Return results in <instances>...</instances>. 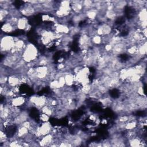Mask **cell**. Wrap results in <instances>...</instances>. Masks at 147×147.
<instances>
[{
    "instance_id": "8fae6325",
    "label": "cell",
    "mask_w": 147,
    "mask_h": 147,
    "mask_svg": "<svg viewBox=\"0 0 147 147\" xmlns=\"http://www.w3.org/2000/svg\"><path fill=\"white\" fill-rule=\"evenodd\" d=\"M137 18L140 21H146L147 18V11H146V8L144 7L140 10L137 15H136Z\"/></svg>"
},
{
    "instance_id": "ba28073f",
    "label": "cell",
    "mask_w": 147,
    "mask_h": 147,
    "mask_svg": "<svg viewBox=\"0 0 147 147\" xmlns=\"http://www.w3.org/2000/svg\"><path fill=\"white\" fill-rule=\"evenodd\" d=\"M29 24L28 18L26 17L21 16L18 18L17 24V28L20 30H25Z\"/></svg>"
},
{
    "instance_id": "6da1fadb",
    "label": "cell",
    "mask_w": 147,
    "mask_h": 147,
    "mask_svg": "<svg viewBox=\"0 0 147 147\" xmlns=\"http://www.w3.org/2000/svg\"><path fill=\"white\" fill-rule=\"evenodd\" d=\"M38 56V51L36 47L30 42L26 44L22 53V59L28 63L35 61Z\"/></svg>"
},
{
    "instance_id": "30bf717a",
    "label": "cell",
    "mask_w": 147,
    "mask_h": 147,
    "mask_svg": "<svg viewBox=\"0 0 147 147\" xmlns=\"http://www.w3.org/2000/svg\"><path fill=\"white\" fill-rule=\"evenodd\" d=\"M142 140L138 136H136L133 138H131L127 140V143L129 144L127 145L132 146V147H141V144Z\"/></svg>"
},
{
    "instance_id": "9a60e30c",
    "label": "cell",
    "mask_w": 147,
    "mask_h": 147,
    "mask_svg": "<svg viewBox=\"0 0 147 147\" xmlns=\"http://www.w3.org/2000/svg\"><path fill=\"white\" fill-rule=\"evenodd\" d=\"M8 76L7 75H3L1 74V77H0V83H1V86L5 85L7 83V80H8Z\"/></svg>"
},
{
    "instance_id": "7a4b0ae2",
    "label": "cell",
    "mask_w": 147,
    "mask_h": 147,
    "mask_svg": "<svg viewBox=\"0 0 147 147\" xmlns=\"http://www.w3.org/2000/svg\"><path fill=\"white\" fill-rule=\"evenodd\" d=\"M14 37L4 35L1 38V54L6 55L9 53L14 47L15 45Z\"/></svg>"
},
{
    "instance_id": "9c48e42d",
    "label": "cell",
    "mask_w": 147,
    "mask_h": 147,
    "mask_svg": "<svg viewBox=\"0 0 147 147\" xmlns=\"http://www.w3.org/2000/svg\"><path fill=\"white\" fill-rule=\"evenodd\" d=\"M17 29L16 26L13 25L9 22H5L3 23L1 26V30L2 32L5 33H10L13 32L16 30V29Z\"/></svg>"
},
{
    "instance_id": "2e32d148",
    "label": "cell",
    "mask_w": 147,
    "mask_h": 147,
    "mask_svg": "<svg viewBox=\"0 0 147 147\" xmlns=\"http://www.w3.org/2000/svg\"><path fill=\"white\" fill-rule=\"evenodd\" d=\"M50 118V116L44 114V113H42L40 114L39 115V119L42 122H48L49 121V119Z\"/></svg>"
},
{
    "instance_id": "5bb4252c",
    "label": "cell",
    "mask_w": 147,
    "mask_h": 147,
    "mask_svg": "<svg viewBox=\"0 0 147 147\" xmlns=\"http://www.w3.org/2000/svg\"><path fill=\"white\" fill-rule=\"evenodd\" d=\"M9 140V139L8 138V136L7 135L6 133L3 130H1V131H0V143H1V144H3Z\"/></svg>"
},
{
    "instance_id": "52a82bcc",
    "label": "cell",
    "mask_w": 147,
    "mask_h": 147,
    "mask_svg": "<svg viewBox=\"0 0 147 147\" xmlns=\"http://www.w3.org/2000/svg\"><path fill=\"white\" fill-rule=\"evenodd\" d=\"M7 84L11 88L18 86H20V76L16 74H11L9 75L8 76Z\"/></svg>"
},
{
    "instance_id": "8992f818",
    "label": "cell",
    "mask_w": 147,
    "mask_h": 147,
    "mask_svg": "<svg viewBox=\"0 0 147 147\" xmlns=\"http://www.w3.org/2000/svg\"><path fill=\"white\" fill-rule=\"evenodd\" d=\"M54 140V136L52 134L49 133L47 135H45L42 136L40 141H38L40 146H50V145L52 144Z\"/></svg>"
},
{
    "instance_id": "7c38bea8",
    "label": "cell",
    "mask_w": 147,
    "mask_h": 147,
    "mask_svg": "<svg viewBox=\"0 0 147 147\" xmlns=\"http://www.w3.org/2000/svg\"><path fill=\"white\" fill-rule=\"evenodd\" d=\"M91 42L92 44L96 45H99L102 44V36H99V35H95L91 37Z\"/></svg>"
},
{
    "instance_id": "e0dca14e",
    "label": "cell",
    "mask_w": 147,
    "mask_h": 147,
    "mask_svg": "<svg viewBox=\"0 0 147 147\" xmlns=\"http://www.w3.org/2000/svg\"><path fill=\"white\" fill-rule=\"evenodd\" d=\"M57 80H58V82L59 83V84H60V86L61 88H63V87H64L65 86V79H64V76L60 77Z\"/></svg>"
},
{
    "instance_id": "4fadbf2b",
    "label": "cell",
    "mask_w": 147,
    "mask_h": 147,
    "mask_svg": "<svg viewBox=\"0 0 147 147\" xmlns=\"http://www.w3.org/2000/svg\"><path fill=\"white\" fill-rule=\"evenodd\" d=\"M49 86L50 88L52 90L61 88V87L60 86V84H59V83L58 82V80H56V79L51 81L49 83Z\"/></svg>"
},
{
    "instance_id": "5b68a950",
    "label": "cell",
    "mask_w": 147,
    "mask_h": 147,
    "mask_svg": "<svg viewBox=\"0 0 147 147\" xmlns=\"http://www.w3.org/2000/svg\"><path fill=\"white\" fill-rule=\"evenodd\" d=\"M71 8L72 12H73L74 14H80L83 12L82 1H71Z\"/></svg>"
},
{
    "instance_id": "277c9868",
    "label": "cell",
    "mask_w": 147,
    "mask_h": 147,
    "mask_svg": "<svg viewBox=\"0 0 147 147\" xmlns=\"http://www.w3.org/2000/svg\"><path fill=\"white\" fill-rule=\"evenodd\" d=\"M27 102L26 98L22 96V95H17L15 97L13 98L8 104L11 105L13 106L14 107H21L23 106H24Z\"/></svg>"
},
{
    "instance_id": "3957f363",
    "label": "cell",
    "mask_w": 147,
    "mask_h": 147,
    "mask_svg": "<svg viewBox=\"0 0 147 147\" xmlns=\"http://www.w3.org/2000/svg\"><path fill=\"white\" fill-rule=\"evenodd\" d=\"M96 32V34L100 36L109 35L113 32V28L107 23L103 22L97 27Z\"/></svg>"
}]
</instances>
